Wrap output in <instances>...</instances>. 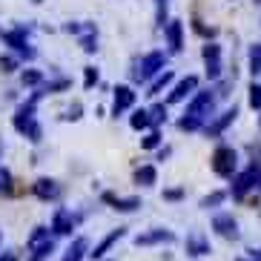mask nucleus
Returning a JSON list of instances; mask_svg holds the SVG:
<instances>
[{
    "label": "nucleus",
    "mask_w": 261,
    "mask_h": 261,
    "mask_svg": "<svg viewBox=\"0 0 261 261\" xmlns=\"http://www.w3.org/2000/svg\"><path fill=\"white\" fill-rule=\"evenodd\" d=\"M213 230L218 232L221 238H232V241H236L238 238V221L232 218L230 213H218L213 218Z\"/></svg>",
    "instance_id": "obj_4"
},
{
    "label": "nucleus",
    "mask_w": 261,
    "mask_h": 261,
    "mask_svg": "<svg viewBox=\"0 0 261 261\" xmlns=\"http://www.w3.org/2000/svg\"><path fill=\"white\" fill-rule=\"evenodd\" d=\"M258 258H261V255H258Z\"/></svg>",
    "instance_id": "obj_39"
},
{
    "label": "nucleus",
    "mask_w": 261,
    "mask_h": 261,
    "mask_svg": "<svg viewBox=\"0 0 261 261\" xmlns=\"http://www.w3.org/2000/svg\"><path fill=\"white\" fill-rule=\"evenodd\" d=\"M238 261H244V258H238ZM255 261H258V258H255Z\"/></svg>",
    "instance_id": "obj_37"
},
{
    "label": "nucleus",
    "mask_w": 261,
    "mask_h": 261,
    "mask_svg": "<svg viewBox=\"0 0 261 261\" xmlns=\"http://www.w3.org/2000/svg\"><path fill=\"white\" fill-rule=\"evenodd\" d=\"M227 198V192H213V195H207V198L201 201V207H218V204H221V201Z\"/></svg>",
    "instance_id": "obj_23"
},
{
    "label": "nucleus",
    "mask_w": 261,
    "mask_h": 261,
    "mask_svg": "<svg viewBox=\"0 0 261 261\" xmlns=\"http://www.w3.org/2000/svg\"><path fill=\"white\" fill-rule=\"evenodd\" d=\"M95 38H84V52H95Z\"/></svg>",
    "instance_id": "obj_33"
},
{
    "label": "nucleus",
    "mask_w": 261,
    "mask_h": 261,
    "mask_svg": "<svg viewBox=\"0 0 261 261\" xmlns=\"http://www.w3.org/2000/svg\"><path fill=\"white\" fill-rule=\"evenodd\" d=\"M158 144H161V135H158V132H149L144 138V149H155Z\"/></svg>",
    "instance_id": "obj_28"
},
{
    "label": "nucleus",
    "mask_w": 261,
    "mask_h": 261,
    "mask_svg": "<svg viewBox=\"0 0 261 261\" xmlns=\"http://www.w3.org/2000/svg\"><path fill=\"white\" fill-rule=\"evenodd\" d=\"M0 72H15V61L12 58H0Z\"/></svg>",
    "instance_id": "obj_30"
},
{
    "label": "nucleus",
    "mask_w": 261,
    "mask_h": 261,
    "mask_svg": "<svg viewBox=\"0 0 261 261\" xmlns=\"http://www.w3.org/2000/svg\"><path fill=\"white\" fill-rule=\"evenodd\" d=\"M236 115H238V109H236V107H232V109H227V112H224V115L213 123V126H207V132H210V135H218V132H221L224 126H227V123H232V121H236Z\"/></svg>",
    "instance_id": "obj_17"
},
{
    "label": "nucleus",
    "mask_w": 261,
    "mask_h": 261,
    "mask_svg": "<svg viewBox=\"0 0 261 261\" xmlns=\"http://www.w3.org/2000/svg\"><path fill=\"white\" fill-rule=\"evenodd\" d=\"M236 161H238V155L232 146H218L213 152V172L221 178H230L236 172Z\"/></svg>",
    "instance_id": "obj_1"
},
{
    "label": "nucleus",
    "mask_w": 261,
    "mask_h": 261,
    "mask_svg": "<svg viewBox=\"0 0 261 261\" xmlns=\"http://www.w3.org/2000/svg\"><path fill=\"white\" fill-rule=\"evenodd\" d=\"M195 86H198V77H195V75H187L184 81H181V84L172 89V92H169V103H178V100H184L187 95L195 92Z\"/></svg>",
    "instance_id": "obj_9"
},
{
    "label": "nucleus",
    "mask_w": 261,
    "mask_h": 261,
    "mask_svg": "<svg viewBox=\"0 0 261 261\" xmlns=\"http://www.w3.org/2000/svg\"><path fill=\"white\" fill-rule=\"evenodd\" d=\"M35 195H38V198H43V201H49V198H58V195H61V190H58V184H55V181L40 178L38 184H35Z\"/></svg>",
    "instance_id": "obj_13"
},
{
    "label": "nucleus",
    "mask_w": 261,
    "mask_h": 261,
    "mask_svg": "<svg viewBox=\"0 0 261 261\" xmlns=\"http://www.w3.org/2000/svg\"><path fill=\"white\" fill-rule=\"evenodd\" d=\"M178 126H181V129H187V132H192V129H198V126H201V121H198V118L184 115L181 121H178Z\"/></svg>",
    "instance_id": "obj_25"
},
{
    "label": "nucleus",
    "mask_w": 261,
    "mask_h": 261,
    "mask_svg": "<svg viewBox=\"0 0 261 261\" xmlns=\"http://www.w3.org/2000/svg\"><path fill=\"white\" fill-rule=\"evenodd\" d=\"M169 81H172V72H164V75L158 77V81H155L152 86H149V95H158V92H164V89L169 86Z\"/></svg>",
    "instance_id": "obj_22"
},
{
    "label": "nucleus",
    "mask_w": 261,
    "mask_h": 261,
    "mask_svg": "<svg viewBox=\"0 0 261 261\" xmlns=\"http://www.w3.org/2000/svg\"><path fill=\"white\" fill-rule=\"evenodd\" d=\"M164 61H167V58H164V52H149L144 58V63H141V69L132 72V77H135V81H146L149 75H155V72L164 69Z\"/></svg>",
    "instance_id": "obj_2"
},
{
    "label": "nucleus",
    "mask_w": 261,
    "mask_h": 261,
    "mask_svg": "<svg viewBox=\"0 0 261 261\" xmlns=\"http://www.w3.org/2000/svg\"><path fill=\"white\" fill-rule=\"evenodd\" d=\"M23 84H29V86H35V84H40V72H35V69H29V72H23Z\"/></svg>",
    "instance_id": "obj_29"
},
{
    "label": "nucleus",
    "mask_w": 261,
    "mask_h": 261,
    "mask_svg": "<svg viewBox=\"0 0 261 261\" xmlns=\"http://www.w3.org/2000/svg\"><path fill=\"white\" fill-rule=\"evenodd\" d=\"M84 253H86V238H75L72 247L66 250V255H63V261H81Z\"/></svg>",
    "instance_id": "obj_18"
},
{
    "label": "nucleus",
    "mask_w": 261,
    "mask_h": 261,
    "mask_svg": "<svg viewBox=\"0 0 261 261\" xmlns=\"http://www.w3.org/2000/svg\"><path fill=\"white\" fill-rule=\"evenodd\" d=\"M84 84H86V89H92V86L98 84V69H95V66H89V69H86V77H84Z\"/></svg>",
    "instance_id": "obj_27"
},
{
    "label": "nucleus",
    "mask_w": 261,
    "mask_h": 261,
    "mask_svg": "<svg viewBox=\"0 0 261 261\" xmlns=\"http://www.w3.org/2000/svg\"><path fill=\"white\" fill-rule=\"evenodd\" d=\"M0 38L6 40L12 49H17L20 55H26V58H35V49H26V32L17 29V32H0Z\"/></svg>",
    "instance_id": "obj_6"
},
{
    "label": "nucleus",
    "mask_w": 261,
    "mask_h": 261,
    "mask_svg": "<svg viewBox=\"0 0 261 261\" xmlns=\"http://www.w3.org/2000/svg\"><path fill=\"white\" fill-rule=\"evenodd\" d=\"M72 227H75V215H72L69 210L61 207L58 213H55V218H52V230L58 232V236H69Z\"/></svg>",
    "instance_id": "obj_8"
},
{
    "label": "nucleus",
    "mask_w": 261,
    "mask_h": 261,
    "mask_svg": "<svg viewBox=\"0 0 261 261\" xmlns=\"http://www.w3.org/2000/svg\"><path fill=\"white\" fill-rule=\"evenodd\" d=\"M164 118H167V109H164L161 103H158V107H152V109H149V121H152V123H161Z\"/></svg>",
    "instance_id": "obj_26"
},
{
    "label": "nucleus",
    "mask_w": 261,
    "mask_h": 261,
    "mask_svg": "<svg viewBox=\"0 0 261 261\" xmlns=\"http://www.w3.org/2000/svg\"><path fill=\"white\" fill-rule=\"evenodd\" d=\"M172 232H167V230H152V232H144V236H138L135 238V244L138 247H146V244H158V241H172Z\"/></svg>",
    "instance_id": "obj_14"
},
{
    "label": "nucleus",
    "mask_w": 261,
    "mask_h": 261,
    "mask_svg": "<svg viewBox=\"0 0 261 261\" xmlns=\"http://www.w3.org/2000/svg\"><path fill=\"white\" fill-rule=\"evenodd\" d=\"M250 72H253V75L261 72V43H253V46H250Z\"/></svg>",
    "instance_id": "obj_20"
},
{
    "label": "nucleus",
    "mask_w": 261,
    "mask_h": 261,
    "mask_svg": "<svg viewBox=\"0 0 261 261\" xmlns=\"http://www.w3.org/2000/svg\"><path fill=\"white\" fill-rule=\"evenodd\" d=\"M181 195H184V190H164V198L167 201H178Z\"/></svg>",
    "instance_id": "obj_31"
},
{
    "label": "nucleus",
    "mask_w": 261,
    "mask_h": 261,
    "mask_svg": "<svg viewBox=\"0 0 261 261\" xmlns=\"http://www.w3.org/2000/svg\"><path fill=\"white\" fill-rule=\"evenodd\" d=\"M66 118H72V121H77V118H81V103H75V107L69 109V115Z\"/></svg>",
    "instance_id": "obj_34"
},
{
    "label": "nucleus",
    "mask_w": 261,
    "mask_h": 261,
    "mask_svg": "<svg viewBox=\"0 0 261 261\" xmlns=\"http://www.w3.org/2000/svg\"><path fill=\"white\" fill-rule=\"evenodd\" d=\"M255 3H261V0H255Z\"/></svg>",
    "instance_id": "obj_38"
},
{
    "label": "nucleus",
    "mask_w": 261,
    "mask_h": 261,
    "mask_svg": "<svg viewBox=\"0 0 261 261\" xmlns=\"http://www.w3.org/2000/svg\"><path fill=\"white\" fill-rule=\"evenodd\" d=\"M0 152H3V144H0Z\"/></svg>",
    "instance_id": "obj_36"
},
{
    "label": "nucleus",
    "mask_w": 261,
    "mask_h": 261,
    "mask_svg": "<svg viewBox=\"0 0 261 261\" xmlns=\"http://www.w3.org/2000/svg\"><path fill=\"white\" fill-rule=\"evenodd\" d=\"M0 261H17V258H15V255H3Z\"/></svg>",
    "instance_id": "obj_35"
},
{
    "label": "nucleus",
    "mask_w": 261,
    "mask_h": 261,
    "mask_svg": "<svg viewBox=\"0 0 261 261\" xmlns=\"http://www.w3.org/2000/svg\"><path fill=\"white\" fill-rule=\"evenodd\" d=\"M213 103H215V100H213V95H210V92H198L195 98H192V103L187 107V115L204 121V118L213 112Z\"/></svg>",
    "instance_id": "obj_3"
},
{
    "label": "nucleus",
    "mask_w": 261,
    "mask_h": 261,
    "mask_svg": "<svg viewBox=\"0 0 261 261\" xmlns=\"http://www.w3.org/2000/svg\"><path fill=\"white\" fill-rule=\"evenodd\" d=\"M167 40L172 52H181V20H169L167 23Z\"/></svg>",
    "instance_id": "obj_15"
},
{
    "label": "nucleus",
    "mask_w": 261,
    "mask_h": 261,
    "mask_svg": "<svg viewBox=\"0 0 261 261\" xmlns=\"http://www.w3.org/2000/svg\"><path fill=\"white\" fill-rule=\"evenodd\" d=\"M210 253V244L207 238L201 236V232H192L190 238H187V255H192V258H201V255Z\"/></svg>",
    "instance_id": "obj_10"
},
{
    "label": "nucleus",
    "mask_w": 261,
    "mask_h": 261,
    "mask_svg": "<svg viewBox=\"0 0 261 261\" xmlns=\"http://www.w3.org/2000/svg\"><path fill=\"white\" fill-rule=\"evenodd\" d=\"M103 201H109V204H115V210H121V213H132V210L141 207L138 198H115V195H103Z\"/></svg>",
    "instance_id": "obj_16"
},
{
    "label": "nucleus",
    "mask_w": 261,
    "mask_h": 261,
    "mask_svg": "<svg viewBox=\"0 0 261 261\" xmlns=\"http://www.w3.org/2000/svg\"><path fill=\"white\" fill-rule=\"evenodd\" d=\"M132 129H146V126H149V112H146V109H141V112H135V115H132Z\"/></svg>",
    "instance_id": "obj_21"
},
{
    "label": "nucleus",
    "mask_w": 261,
    "mask_h": 261,
    "mask_svg": "<svg viewBox=\"0 0 261 261\" xmlns=\"http://www.w3.org/2000/svg\"><path fill=\"white\" fill-rule=\"evenodd\" d=\"M135 103V92L129 86H115V115H121L123 109H129Z\"/></svg>",
    "instance_id": "obj_12"
},
{
    "label": "nucleus",
    "mask_w": 261,
    "mask_h": 261,
    "mask_svg": "<svg viewBox=\"0 0 261 261\" xmlns=\"http://www.w3.org/2000/svg\"><path fill=\"white\" fill-rule=\"evenodd\" d=\"M255 181H258V169L250 167L247 172H241V175L232 178V195H236V198H244V192L250 190V187H253Z\"/></svg>",
    "instance_id": "obj_5"
},
{
    "label": "nucleus",
    "mask_w": 261,
    "mask_h": 261,
    "mask_svg": "<svg viewBox=\"0 0 261 261\" xmlns=\"http://www.w3.org/2000/svg\"><path fill=\"white\" fill-rule=\"evenodd\" d=\"M250 107H253V109H261V86H258V84L250 86Z\"/></svg>",
    "instance_id": "obj_24"
},
{
    "label": "nucleus",
    "mask_w": 261,
    "mask_h": 261,
    "mask_svg": "<svg viewBox=\"0 0 261 261\" xmlns=\"http://www.w3.org/2000/svg\"><path fill=\"white\" fill-rule=\"evenodd\" d=\"M204 61H207V75L215 81V77L221 75V49L215 46V43H207L204 46Z\"/></svg>",
    "instance_id": "obj_7"
},
{
    "label": "nucleus",
    "mask_w": 261,
    "mask_h": 261,
    "mask_svg": "<svg viewBox=\"0 0 261 261\" xmlns=\"http://www.w3.org/2000/svg\"><path fill=\"white\" fill-rule=\"evenodd\" d=\"M123 236H126V230H123V227H118V230H112V232H109V236L103 238V241H100V244L95 247V250H92V253H89V255H92L95 261H98V258H103V255H107V250H109V247L115 244L118 238H123Z\"/></svg>",
    "instance_id": "obj_11"
},
{
    "label": "nucleus",
    "mask_w": 261,
    "mask_h": 261,
    "mask_svg": "<svg viewBox=\"0 0 261 261\" xmlns=\"http://www.w3.org/2000/svg\"><path fill=\"white\" fill-rule=\"evenodd\" d=\"M9 181H12V178H9V172L3 167H0V190H6L9 187Z\"/></svg>",
    "instance_id": "obj_32"
},
{
    "label": "nucleus",
    "mask_w": 261,
    "mask_h": 261,
    "mask_svg": "<svg viewBox=\"0 0 261 261\" xmlns=\"http://www.w3.org/2000/svg\"><path fill=\"white\" fill-rule=\"evenodd\" d=\"M155 178H158V172H155V167H141L138 172H135V181H138V184H144V187L155 184Z\"/></svg>",
    "instance_id": "obj_19"
}]
</instances>
